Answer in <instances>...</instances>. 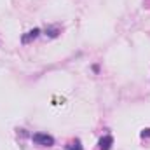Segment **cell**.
Returning <instances> with one entry per match:
<instances>
[{"label":"cell","mask_w":150,"mask_h":150,"mask_svg":"<svg viewBox=\"0 0 150 150\" xmlns=\"http://www.w3.org/2000/svg\"><path fill=\"white\" fill-rule=\"evenodd\" d=\"M145 136H147V138L150 136V129H143V131H142V138H145Z\"/></svg>","instance_id":"8992f818"},{"label":"cell","mask_w":150,"mask_h":150,"mask_svg":"<svg viewBox=\"0 0 150 150\" xmlns=\"http://www.w3.org/2000/svg\"><path fill=\"white\" fill-rule=\"evenodd\" d=\"M38 33H40V30H38V28L30 30V32H28V35H25V37H23V44H26V42H28V40H32V38H37Z\"/></svg>","instance_id":"277c9868"},{"label":"cell","mask_w":150,"mask_h":150,"mask_svg":"<svg viewBox=\"0 0 150 150\" xmlns=\"http://www.w3.org/2000/svg\"><path fill=\"white\" fill-rule=\"evenodd\" d=\"M65 149L67 150H82V143H80V140H70L67 145H65Z\"/></svg>","instance_id":"3957f363"},{"label":"cell","mask_w":150,"mask_h":150,"mask_svg":"<svg viewBox=\"0 0 150 150\" xmlns=\"http://www.w3.org/2000/svg\"><path fill=\"white\" fill-rule=\"evenodd\" d=\"M112 143H113V138L110 134H107V136H103V138L98 142V149L100 150H110Z\"/></svg>","instance_id":"7a4b0ae2"},{"label":"cell","mask_w":150,"mask_h":150,"mask_svg":"<svg viewBox=\"0 0 150 150\" xmlns=\"http://www.w3.org/2000/svg\"><path fill=\"white\" fill-rule=\"evenodd\" d=\"M47 33H49V37H56L58 35V28H47Z\"/></svg>","instance_id":"5b68a950"},{"label":"cell","mask_w":150,"mask_h":150,"mask_svg":"<svg viewBox=\"0 0 150 150\" xmlns=\"http://www.w3.org/2000/svg\"><path fill=\"white\" fill-rule=\"evenodd\" d=\"M32 142L37 143V145H42V147H52L54 145V138L51 134H44V133L32 134Z\"/></svg>","instance_id":"6da1fadb"}]
</instances>
